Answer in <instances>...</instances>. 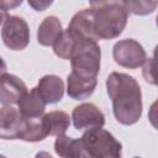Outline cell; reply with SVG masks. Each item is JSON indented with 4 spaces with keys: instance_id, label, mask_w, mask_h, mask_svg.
I'll return each instance as SVG.
<instances>
[{
    "instance_id": "21",
    "label": "cell",
    "mask_w": 158,
    "mask_h": 158,
    "mask_svg": "<svg viewBox=\"0 0 158 158\" xmlns=\"http://www.w3.org/2000/svg\"><path fill=\"white\" fill-rule=\"evenodd\" d=\"M23 0H0V6L4 10H14L22 4Z\"/></svg>"
},
{
    "instance_id": "7",
    "label": "cell",
    "mask_w": 158,
    "mask_h": 158,
    "mask_svg": "<svg viewBox=\"0 0 158 158\" xmlns=\"http://www.w3.org/2000/svg\"><path fill=\"white\" fill-rule=\"evenodd\" d=\"M72 120L77 130L84 131L102 127L105 123V115L96 105L91 102H83L73 109Z\"/></svg>"
},
{
    "instance_id": "13",
    "label": "cell",
    "mask_w": 158,
    "mask_h": 158,
    "mask_svg": "<svg viewBox=\"0 0 158 158\" xmlns=\"http://www.w3.org/2000/svg\"><path fill=\"white\" fill-rule=\"evenodd\" d=\"M19 111L23 117H38L44 114L46 102L42 99L37 86L27 90L17 101Z\"/></svg>"
},
{
    "instance_id": "1",
    "label": "cell",
    "mask_w": 158,
    "mask_h": 158,
    "mask_svg": "<svg viewBox=\"0 0 158 158\" xmlns=\"http://www.w3.org/2000/svg\"><path fill=\"white\" fill-rule=\"evenodd\" d=\"M106 89L115 118L126 126L138 122L142 115V93L137 80L128 74L112 72L106 79Z\"/></svg>"
},
{
    "instance_id": "15",
    "label": "cell",
    "mask_w": 158,
    "mask_h": 158,
    "mask_svg": "<svg viewBox=\"0 0 158 158\" xmlns=\"http://www.w3.org/2000/svg\"><path fill=\"white\" fill-rule=\"evenodd\" d=\"M48 135V130L43 116L38 117H25L19 139L26 142H40L43 141Z\"/></svg>"
},
{
    "instance_id": "11",
    "label": "cell",
    "mask_w": 158,
    "mask_h": 158,
    "mask_svg": "<svg viewBox=\"0 0 158 158\" xmlns=\"http://www.w3.org/2000/svg\"><path fill=\"white\" fill-rule=\"evenodd\" d=\"M94 14H95L94 7L84 9L77 12L72 17L67 30L74 33L75 36L98 41V37L94 32Z\"/></svg>"
},
{
    "instance_id": "6",
    "label": "cell",
    "mask_w": 158,
    "mask_h": 158,
    "mask_svg": "<svg viewBox=\"0 0 158 158\" xmlns=\"http://www.w3.org/2000/svg\"><path fill=\"white\" fill-rule=\"evenodd\" d=\"M112 57L118 65L128 69H136L143 65L147 59V54L142 44L132 38L116 42L112 48Z\"/></svg>"
},
{
    "instance_id": "22",
    "label": "cell",
    "mask_w": 158,
    "mask_h": 158,
    "mask_svg": "<svg viewBox=\"0 0 158 158\" xmlns=\"http://www.w3.org/2000/svg\"><path fill=\"white\" fill-rule=\"evenodd\" d=\"M91 7L98 9V7H102L110 4H118V0H89Z\"/></svg>"
},
{
    "instance_id": "18",
    "label": "cell",
    "mask_w": 158,
    "mask_h": 158,
    "mask_svg": "<svg viewBox=\"0 0 158 158\" xmlns=\"http://www.w3.org/2000/svg\"><path fill=\"white\" fill-rule=\"evenodd\" d=\"M122 6L127 11V14H132L136 16H146L157 9L158 0H122Z\"/></svg>"
},
{
    "instance_id": "12",
    "label": "cell",
    "mask_w": 158,
    "mask_h": 158,
    "mask_svg": "<svg viewBox=\"0 0 158 158\" xmlns=\"http://www.w3.org/2000/svg\"><path fill=\"white\" fill-rule=\"evenodd\" d=\"M37 89L46 104H56L63 99L65 88L60 77L47 74L40 79Z\"/></svg>"
},
{
    "instance_id": "16",
    "label": "cell",
    "mask_w": 158,
    "mask_h": 158,
    "mask_svg": "<svg viewBox=\"0 0 158 158\" xmlns=\"http://www.w3.org/2000/svg\"><path fill=\"white\" fill-rule=\"evenodd\" d=\"M54 151L57 156L63 158H79V157H88L81 139L80 138H72L65 135L57 136L54 141Z\"/></svg>"
},
{
    "instance_id": "9",
    "label": "cell",
    "mask_w": 158,
    "mask_h": 158,
    "mask_svg": "<svg viewBox=\"0 0 158 158\" xmlns=\"http://www.w3.org/2000/svg\"><path fill=\"white\" fill-rule=\"evenodd\" d=\"M96 85V77H86L72 70L67 78V94L73 100H84L94 93Z\"/></svg>"
},
{
    "instance_id": "3",
    "label": "cell",
    "mask_w": 158,
    "mask_h": 158,
    "mask_svg": "<svg viewBox=\"0 0 158 158\" xmlns=\"http://www.w3.org/2000/svg\"><path fill=\"white\" fill-rule=\"evenodd\" d=\"M128 14L120 4H110L95 9L94 32L98 40H112L118 37L126 27Z\"/></svg>"
},
{
    "instance_id": "4",
    "label": "cell",
    "mask_w": 158,
    "mask_h": 158,
    "mask_svg": "<svg viewBox=\"0 0 158 158\" xmlns=\"http://www.w3.org/2000/svg\"><path fill=\"white\" fill-rule=\"evenodd\" d=\"M80 139L88 157L120 158L122 154L121 142H118L111 132L101 127L86 130Z\"/></svg>"
},
{
    "instance_id": "20",
    "label": "cell",
    "mask_w": 158,
    "mask_h": 158,
    "mask_svg": "<svg viewBox=\"0 0 158 158\" xmlns=\"http://www.w3.org/2000/svg\"><path fill=\"white\" fill-rule=\"evenodd\" d=\"M54 0H27L28 5L35 10V11H44L48 9Z\"/></svg>"
},
{
    "instance_id": "2",
    "label": "cell",
    "mask_w": 158,
    "mask_h": 158,
    "mask_svg": "<svg viewBox=\"0 0 158 158\" xmlns=\"http://www.w3.org/2000/svg\"><path fill=\"white\" fill-rule=\"evenodd\" d=\"M74 37L75 42L69 56L72 70L81 75L96 77L100 70L101 59V49L98 44V41L75 35Z\"/></svg>"
},
{
    "instance_id": "5",
    "label": "cell",
    "mask_w": 158,
    "mask_h": 158,
    "mask_svg": "<svg viewBox=\"0 0 158 158\" xmlns=\"http://www.w3.org/2000/svg\"><path fill=\"white\" fill-rule=\"evenodd\" d=\"M4 44L11 51H22L30 43V28L20 16H7L1 30Z\"/></svg>"
},
{
    "instance_id": "8",
    "label": "cell",
    "mask_w": 158,
    "mask_h": 158,
    "mask_svg": "<svg viewBox=\"0 0 158 158\" xmlns=\"http://www.w3.org/2000/svg\"><path fill=\"white\" fill-rule=\"evenodd\" d=\"M23 116L20 111L11 105H5L0 109V138L4 139H19Z\"/></svg>"
},
{
    "instance_id": "10",
    "label": "cell",
    "mask_w": 158,
    "mask_h": 158,
    "mask_svg": "<svg viewBox=\"0 0 158 158\" xmlns=\"http://www.w3.org/2000/svg\"><path fill=\"white\" fill-rule=\"evenodd\" d=\"M27 91L26 84L16 75L5 73L0 78V104L14 105Z\"/></svg>"
},
{
    "instance_id": "24",
    "label": "cell",
    "mask_w": 158,
    "mask_h": 158,
    "mask_svg": "<svg viewBox=\"0 0 158 158\" xmlns=\"http://www.w3.org/2000/svg\"><path fill=\"white\" fill-rule=\"evenodd\" d=\"M6 69H7L6 63H5V62H4V59L0 57V78L6 73Z\"/></svg>"
},
{
    "instance_id": "14",
    "label": "cell",
    "mask_w": 158,
    "mask_h": 158,
    "mask_svg": "<svg viewBox=\"0 0 158 158\" xmlns=\"http://www.w3.org/2000/svg\"><path fill=\"white\" fill-rule=\"evenodd\" d=\"M63 32L62 22L56 16H47L40 23L37 30V41L41 46L49 47L56 43Z\"/></svg>"
},
{
    "instance_id": "23",
    "label": "cell",
    "mask_w": 158,
    "mask_h": 158,
    "mask_svg": "<svg viewBox=\"0 0 158 158\" xmlns=\"http://www.w3.org/2000/svg\"><path fill=\"white\" fill-rule=\"evenodd\" d=\"M7 11L6 10H4L1 6H0V25H2L4 22H5V20L7 19Z\"/></svg>"
},
{
    "instance_id": "19",
    "label": "cell",
    "mask_w": 158,
    "mask_h": 158,
    "mask_svg": "<svg viewBox=\"0 0 158 158\" xmlns=\"http://www.w3.org/2000/svg\"><path fill=\"white\" fill-rule=\"evenodd\" d=\"M74 42H75L74 35L72 32H69L68 30L63 31L60 37L53 44L54 54L58 56L62 59H69V56H70V52L73 49Z\"/></svg>"
},
{
    "instance_id": "17",
    "label": "cell",
    "mask_w": 158,
    "mask_h": 158,
    "mask_svg": "<svg viewBox=\"0 0 158 158\" xmlns=\"http://www.w3.org/2000/svg\"><path fill=\"white\" fill-rule=\"evenodd\" d=\"M43 118H44L49 136L64 135L65 131L69 128V125H70L69 115L64 111H60V110L51 111V112L43 115Z\"/></svg>"
}]
</instances>
